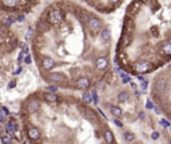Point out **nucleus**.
<instances>
[{"label":"nucleus","instance_id":"8","mask_svg":"<svg viewBox=\"0 0 171 144\" xmlns=\"http://www.w3.org/2000/svg\"><path fill=\"white\" fill-rule=\"evenodd\" d=\"M168 84H167V80L163 79V77H159V79L155 80V89L158 91V92L163 93L166 89H167Z\"/></svg>","mask_w":171,"mask_h":144},{"label":"nucleus","instance_id":"38","mask_svg":"<svg viewBox=\"0 0 171 144\" xmlns=\"http://www.w3.org/2000/svg\"><path fill=\"white\" fill-rule=\"evenodd\" d=\"M138 116H139V119H140V120H144V119H146V115H144V112H143V111L139 112Z\"/></svg>","mask_w":171,"mask_h":144},{"label":"nucleus","instance_id":"6","mask_svg":"<svg viewBox=\"0 0 171 144\" xmlns=\"http://www.w3.org/2000/svg\"><path fill=\"white\" fill-rule=\"evenodd\" d=\"M48 81H51V83H66L67 77L64 76L61 72H53V73H50Z\"/></svg>","mask_w":171,"mask_h":144},{"label":"nucleus","instance_id":"34","mask_svg":"<svg viewBox=\"0 0 171 144\" xmlns=\"http://www.w3.org/2000/svg\"><path fill=\"white\" fill-rule=\"evenodd\" d=\"M26 20V16L24 15H19L18 17H16V21H19V23H21V21H24Z\"/></svg>","mask_w":171,"mask_h":144},{"label":"nucleus","instance_id":"13","mask_svg":"<svg viewBox=\"0 0 171 144\" xmlns=\"http://www.w3.org/2000/svg\"><path fill=\"white\" fill-rule=\"evenodd\" d=\"M27 109H28L29 113H36L40 109V101L39 100H31L27 105Z\"/></svg>","mask_w":171,"mask_h":144},{"label":"nucleus","instance_id":"46","mask_svg":"<svg viewBox=\"0 0 171 144\" xmlns=\"http://www.w3.org/2000/svg\"><path fill=\"white\" fill-rule=\"evenodd\" d=\"M168 120H170V121H171V113H170V116H168Z\"/></svg>","mask_w":171,"mask_h":144},{"label":"nucleus","instance_id":"17","mask_svg":"<svg viewBox=\"0 0 171 144\" xmlns=\"http://www.w3.org/2000/svg\"><path fill=\"white\" fill-rule=\"evenodd\" d=\"M103 137H104V141H106L107 144H114L115 143V139H114V133H112V131L110 129H106L103 133Z\"/></svg>","mask_w":171,"mask_h":144},{"label":"nucleus","instance_id":"44","mask_svg":"<svg viewBox=\"0 0 171 144\" xmlns=\"http://www.w3.org/2000/svg\"><path fill=\"white\" fill-rule=\"evenodd\" d=\"M138 80H140V81H143V80H144V77L142 76V75H138Z\"/></svg>","mask_w":171,"mask_h":144},{"label":"nucleus","instance_id":"27","mask_svg":"<svg viewBox=\"0 0 171 144\" xmlns=\"http://www.w3.org/2000/svg\"><path fill=\"white\" fill-rule=\"evenodd\" d=\"M146 108H147V109H155L154 103H152L150 99H147V101H146Z\"/></svg>","mask_w":171,"mask_h":144},{"label":"nucleus","instance_id":"45","mask_svg":"<svg viewBox=\"0 0 171 144\" xmlns=\"http://www.w3.org/2000/svg\"><path fill=\"white\" fill-rule=\"evenodd\" d=\"M130 84H131V87H132V88H136V84H135V83H132V81H131Z\"/></svg>","mask_w":171,"mask_h":144},{"label":"nucleus","instance_id":"9","mask_svg":"<svg viewBox=\"0 0 171 144\" xmlns=\"http://www.w3.org/2000/svg\"><path fill=\"white\" fill-rule=\"evenodd\" d=\"M42 65L45 71H51V69L55 67V61H53V59L50 57V56H44V57L42 59Z\"/></svg>","mask_w":171,"mask_h":144},{"label":"nucleus","instance_id":"10","mask_svg":"<svg viewBox=\"0 0 171 144\" xmlns=\"http://www.w3.org/2000/svg\"><path fill=\"white\" fill-rule=\"evenodd\" d=\"M112 39V33H111V29L107 28V27H104V28H102L100 31V40L103 43H110Z\"/></svg>","mask_w":171,"mask_h":144},{"label":"nucleus","instance_id":"20","mask_svg":"<svg viewBox=\"0 0 171 144\" xmlns=\"http://www.w3.org/2000/svg\"><path fill=\"white\" fill-rule=\"evenodd\" d=\"M86 117H87L91 123H96V124H98V115H96L94 111L87 109V111H86Z\"/></svg>","mask_w":171,"mask_h":144},{"label":"nucleus","instance_id":"3","mask_svg":"<svg viewBox=\"0 0 171 144\" xmlns=\"http://www.w3.org/2000/svg\"><path fill=\"white\" fill-rule=\"evenodd\" d=\"M26 132H27V137H28L31 141H39L40 139H42V132H40V129L36 127H34V125L27 128Z\"/></svg>","mask_w":171,"mask_h":144},{"label":"nucleus","instance_id":"7","mask_svg":"<svg viewBox=\"0 0 171 144\" xmlns=\"http://www.w3.org/2000/svg\"><path fill=\"white\" fill-rule=\"evenodd\" d=\"M3 7H8V8H18L20 5L26 4V0H1Z\"/></svg>","mask_w":171,"mask_h":144},{"label":"nucleus","instance_id":"41","mask_svg":"<svg viewBox=\"0 0 171 144\" xmlns=\"http://www.w3.org/2000/svg\"><path fill=\"white\" fill-rule=\"evenodd\" d=\"M24 61H26L27 64H31V56L27 55V56H26V59H24Z\"/></svg>","mask_w":171,"mask_h":144},{"label":"nucleus","instance_id":"39","mask_svg":"<svg viewBox=\"0 0 171 144\" xmlns=\"http://www.w3.org/2000/svg\"><path fill=\"white\" fill-rule=\"evenodd\" d=\"M147 84H148V81H147V80H143V81H142V84H140V87L143 88V89H146V88H147Z\"/></svg>","mask_w":171,"mask_h":144},{"label":"nucleus","instance_id":"47","mask_svg":"<svg viewBox=\"0 0 171 144\" xmlns=\"http://www.w3.org/2000/svg\"><path fill=\"white\" fill-rule=\"evenodd\" d=\"M170 143H171V139H170Z\"/></svg>","mask_w":171,"mask_h":144},{"label":"nucleus","instance_id":"31","mask_svg":"<svg viewBox=\"0 0 171 144\" xmlns=\"http://www.w3.org/2000/svg\"><path fill=\"white\" fill-rule=\"evenodd\" d=\"M21 52L26 53V55H28V45H27V44H23V45H21Z\"/></svg>","mask_w":171,"mask_h":144},{"label":"nucleus","instance_id":"32","mask_svg":"<svg viewBox=\"0 0 171 144\" xmlns=\"http://www.w3.org/2000/svg\"><path fill=\"white\" fill-rule=\"evenodd\" d=\"M158 137H159V132L154 131V132L151 133V139H152V140H158Z\"/></svg>","mask_w":171,"mask_h":144},{"label":"nucleus","instance_id":"24","mask_svg":"<svg viewBox=\"0 0 171 144\" xmlns=\"http://www.w3.org/2000/svg\"><path fill=\"white\" fill-rule=\"evenodd\" d=\"M82 99H83V101H86L87 104L94 103V100H92V93H91V92H84V93H83V96H82Z\"/></svg>","mask_w":171,"mask_h":144},{"label":"nucleus","instance_id":"40","mask_svg":"<svg viewBox=\"0 0 171 144\" xmlns=\"http://www.w3.org/2000/svg\"><path fill=\"white\" fill-rule=\"evenodd\" d=\"M1 112H3V113H5V115H7V116H8V115H10V111H8V109H7V108H5V107H4V105H3V107H1Z\"/></svg>","mask_w":171,"mask_h":144},{"label":"nucleus","instance_id":"48","mask_svg":"<svg viewBox=\"0 0 171 144\" xmlns=\"http://www.w3.org/2000/svg\"><path fill=\"white\" fill-rule=\"evenodd\" d=\"M170 129H171V127H170Z\"/></svg>","mask_w":171,"mask_h":144},{"label":"nucleus","instance_id":"36","mask_svg":"<svg viewBox=\"0 0 171 144\" xmlns=\"http://www.w3.org/2000/svg\"><path fill=\"white\" fill-rule=\"evenodd\" d=\"M122 79H123V83H131V77L130 76H126V75H124Z\"/></svg>","mask_w":171,"mask_h":144},{"label":"nucleus","instance_id":"35","mask_svg":"<svg viewBox=\"0 0 171 144\" xmlns=\"http://www.w3.org/2000/svg\"><path fill=\"white\" fill-rule=\"evenodd\" d=\"M24 55H26V53H23V52H20V53H19L18 63H21V61H23V59H24Z\"/></svg>","mask_w":171,"mask_h":144},{"label":"nucleus","instance_id":"37","mask_svg":"<svg viewBox=\"0 0 171 144\" xmlns=\"http://www.w3.org/2000/svg\"><path fill=\"white\" fill-rule=\"evenodd\" d=\"M15 87H16V81H13V80H12V81L8 83V88H10V89H11V88H15Z\"/></svg>","mask_w":171,"mask_h":144},{"label":"nucleus","instance_id":"28","mask_svg":"<svg viewBox=\"0 0 171 144\" xmlns=\"http://www.w3.org/2000/svg\"><path fill=\"white\" fill-rule=\"evenodd\" d=\"M159 123H160V125H163L164 128H170V127H171V124H170V123H168L166 119H160Z\"/></svg>","mask_w":171,"mask_h":144},{"label":"nucleus","instance_id":"22","mask_svg":"<svg viewBox=\"0 0 171 144\" xmlns=\"http://www.w3.org/2000/svg\"><path fill=\"white\" fill-rule=\"evenodd\" d=\"M123 137H124L126 143H132V141H135V135H134L132 132H130V131H126V132L123 133Z\"/></svg>","mask_w":171,"mask_h":144},{"label":"nucleus","instance_id":"19","mask_svg":"<svg viewBox=\"0 0 171 144\" xmlns=\"http://www.w3.org/2000/svg\"><path fill=\"white\" fill-rule=\"evenodd\" d=\"M162 53L163 55H171V40H166L162 44Z\"/></svg>","mask_w":171,"mask_h":144},{"label":"nucleus","instance_id":"11","mask_svg":"<svg viewBox=\"0 0 171 144\" xmlns=\"http://www.w3.org/2000/svg\"><path fill=\"white\" fill-rule=\"evenodd\" d=\"M95 67H96V69H99V71L107 69V67H108V59L107 57H98L95 61Z\"/></svg>","mask_w":171,"mask_h":144},{"label":"nucleus","instance_id":"21","mask_svg":"<svg viewBox=\"0 0 171 144\" xmlns=\"http://www.w3.org/2000/svg\"><path fill=\"white\" fill-rule=\"evenodd\" d=\"M131 40H132V35L131 33H126V32H123L122 37H120V44L122 45H128L131 43Z\"/></svg>","mask_w":171,"mask_h":144},{"label":"nucleus","instance_id":"43","mask_svg":"<svg viewBox=\"0 0 171 144\" xmlns=\"http://www.w3.org/2000/svg\"><path fill=\"white\" fill-rule=\"evenodd\" d=\"M20 72H21V68H18V69H16V71H15V73H13V75H19V73H20Z\"/></svg>","mask_w":171,"mask_h":144},{"label":"nucleus","instance_id":"14","mask_svg":"<svg viewBox=\"0 0 171 144\" xmlns=\"http://www.w3.org/2000/svg\"><path fill=\"white\" fill-rule=\"evenodd\" d=\"M123 29H124L126 33H131V35H132L134 29H135V24H134V21L131 20V19H126V20H124V25H123Z\"/></svg>","mask_w":171,"mask_h":144},{"label":"nucleus","instance_id":"16","mask_svg":"<svg viewBox=\"0 0 171 144\" xmlns=\"http://www.w3.org/2000/svg\"><path fill=\"white\" fill-rule=\"evenodd\" d=\"M108 108H110V112H111L112 116L120 117V116L123 115V111H122V108H120V107H118V105H111V104H108Z\"/></svg>","mask_w":171,"mask_h":144},{"label":"nucleus","instance_id":"12","mask_svg":"<svg viewBox=\"0 0 171 144\" xmlns=\"http://www.w3.org/2000/svg\"><path fill=\"white\" fill-rule=\"evenodd\" d=\"M139 8H140V0H135V1H132L130 5H128L127 13H128V15H131V16L136 15V13H138V9H139Z\"/></svg>","mask_w":171,"mask_h":144},{"label":"nucleus","instance_id":"23","mask_svg":"<svg viewBox=\"0 0 171 144\" xmlns=\"http://www.w3.org/2000/svg\"><path fill=\"white\" fill-rule=\"evenodd\" d=\"M15 21H16V17H13V16L10 15V16H7V17L3 20V24H4L5 27H11L13 23H15Z\"/></svg>","mask_w":171,"mask_h":144},{"label":"nucleus","instance_id":"5","mask_svg":"<svg viewBox=\"0 0 171 144\" xmlns=\"http://www.w3.org/2000/svg\"><path fill=\"white\" fill-rule=\"evenodd\" d=\"M75 87H76L77 89L87 91L88 88L91 87V81H90V79H88V77L82 76V77H79V79H76V81H75Z\"/></svg>","mask_w":171,"mask_h":144},{"label":"nucleus","instance_id":"30","mask_svg":"<svg viewBox=\"0 0 171 144\" xmlns=\"http://www.w3.org/2000/svg\"><path fill=\"white\" fill-rule=\"evenodd\" d=\"M114 123H115V125H116L118 128H122L123 127V123L120 121L119 119H118V117H115V120H114Z\"/></svg>","mask_w":171,"mask_h":144},{"label":"nucleus","instance_id":"4","mask_svg":"<svg viewBox=\"0 0 171 144\" xmlns=\"http://www.w3.org/2000/svg\"><path fill=\"white\" fill-rule=\"evenodd\" d=\"M150 68H151V63L150 61H138L134 65V69H135L136 73H146V72L150 71Z\"/></svg>","mask_w":171,"mask_h":144},{"label":"nucleus","instance_id":"33","mask_svg":"<svg viewBox=\"0 0 171 144\" xmlns=\"http://www.w3.org/2000/svg\"><path fill=\"white\" fill-rule=\"evenodd\" d=\"M47 89L51 91V92H56V91H58V87H56V85H50V87H47Z\"/></svg>","mask_w":171,"mask_h":144},{"label":"nucleus","instance_id":"26","mask_svg":"<svg viewBox=\"0 0 171 144\" xmlns=\"http://www.w3.org/2000/svg\"><path fill=\"white\" fill-rule=\"evenodd\" d=\"M91 93H92V100H94V104H95V105H98V103H99V96H98V92H96V89L91 91Z\"/></svg>","mask_w":171,"mask_h":144},{"label":"nucleus","instance_id":"42","mask_svg":"<svg viewBox=\"0 0 171 144\" xmlns=\"http://www.w3.org/2000/svg\"><path fill=\"white\" fill-rule=\"evenodd\" d=\"M120 1H122V0H111V3H112V4H119Z\"/></svg>","mask_w":171,"mask_h":144},{"label":"nucleus","instance_id":"29","mask_svg":"<svg viewBox=\"0 0 171 144\" xmlns=\"http://www.w3.org/2000/svg\"><path fill=\"white\" fill-rule=\"evenodd\" d=\"M32 35H34V32H32V29L29 28L28 31H27V33H26V40H27V41H29V40H31Z\"/></svg>","mask_w":171,"mask_h":144},{"label":"nucleus","instance_id":"25","mask_svg":"<svg viewBox=\"0 0 171 144\" xmlns=\"http://www.w3.org/2000/svg\"><path fill=\"white\" fill-rule=\"evenodd\" d=\"M0 141H1L3 144H11V143H12V136L8 135V133H7V135H3L1 139H0Z\"/></svg>","mask_w":171,"mask_h":144},{"label":"nucleus","instance_id":"1","mask_svg":"<svg viewBox=\"0 0 171 144\" xmlns=\"http://www.w3.org/2000/svg\"><path fill=\"white\" fill-rule=\"evenodd\" d=\"M47 20L51 25H58V24H60L64 20V15L60 9H51L48 12Z\"/></svg>","mask_w":171,"mask_h":144},{"label":"nucleus","instance_id":"18","mask_svg":"<svg viewBox=\"0 0 171 144\" xmlns=\"http://www.w3.org/2000/svg\"><path fill=\"white\" fill-rule=\"evenodd\" d=\"M130 100V93L127 91H122V92L118 93V103L123 104V103H127Z\"/></svg>","mask_w":171,"mask_h":144},{"label":"nucleus","instance_id":"15","mask_svg":"<svg viewBox=\"0 0 171 144\" xmlns=\"http://www.w3.org/2000/svg\"><path fill=\"white\" fill-rule=\"evenodd\" d=\"M44 100L50 104H55V103H58V95H56L55 92L48 91V92L44 93Z\"/></svg>","mask_w":171,"mask_h":144},{"label":"nucleus","instance_id":"2","mask_svg":"<svg viewBox=\"0 0 171 144\" xmlns=\"http://www.w3.org/2000/svg\"><path fill=\"white\" fill-rule=\"evenodd\" d=\"M87 25H88V29L91 31V33H96V32H100L102 28H103V24H102V20L99 17H92L88 19L87 21Z\"/></svg>","mask_w":171,"mask_h":144}]
</instances>
